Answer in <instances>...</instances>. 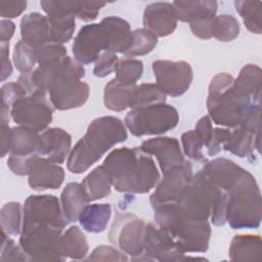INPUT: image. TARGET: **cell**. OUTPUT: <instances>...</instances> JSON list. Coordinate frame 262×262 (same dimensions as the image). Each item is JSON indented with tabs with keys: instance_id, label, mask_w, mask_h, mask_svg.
I'll use <instances>...</instances> for the list:
<instances>
[{
	"instance_id": "cell-3",
	"label": "cell",
	"mask_w": 262,
	"mask_h": 262,
	"mask_svg": "<svg viewBox=\"0 0 262 262\" xmlns=\"http://www.w3.org/2000/svg\"><path fill=\"white\" fill-rule=\"evenodd\" d=\"M156 224L185 253H204L209 248L211 226L208 220H195L185 216L176 203L160 204L152 207Z\"/></svg>"
},
{
	"instance_id": "cell-32",
	"label": "cell",
	"mask_w": 262,
	"mask_h": 262,
	"mask_svg": "<svg viewBox=\"0 0 262 262\" xmlns=\"http://www.w3.org/2000/svg\"><path fill=\"white\" fill-rule=\"evenodd\" d=\"M81 184L90 201H96L107 196L111 193L113 186L111 177L102 165L93 169L83 179Z\"/></svg>"
},
{
	"instance_id": "cell-7",
	"label": "cell",
	"mask_w": 262,
	"mask_h": 262,
	"mask_svg": "<svg viewBox=\"0 0 262 262\" xmlns=\"http://www.w3.org/2000/svg\"><path fill=\"white\" fill-rule=\"evenodd\" d=\"M62 229L43 224L23 227L19 245L34 261H64L61 247Z\"/></svg>"
},
{
	"instance_id": "cell-42",
	"label": "cell",
	"mask_w": 262,
	"mask_h": 262,
	"mask_svg": "<svg viewBox=\"0 0 262 262\" xmlns=\"http://www.w3.org/2000/svg\"><path fill=\"white\" fill-rule=\"evenodd\" d=\"M1 241V261H27L30 260L21 247H18L13 239L8 237V234L2 231Z\"/></svg>"
},
{
	"instance_id": "cell-43",
	"label": "cell",
	"mask_w": 262,
	"mask_h": 262,
	"mask_svg": "<svg viewBox=\"0 0 262 262\" xmlns=\"http://www.w3.org/2000/svg\"><path fill=\"white\" fill-rule=\"evenodd\" d=\"M118 62H119V59L115 52H112V51L102 52L95 60V66L93 68L94 76L98 78H103L108 76L111 73L116 71Z\"/></svg>"
},
{
	"instance_id": "cell-13",
	"label": "cell",
	"mask_w": 262,
	"mask_h": 262,
	"mask_svg": "<svg viewBox=\"0 0 262 262\" xmlns=\"http://www.w3.org/2000/svg\"><path fill=\"white\" fill-rule=\"evenodd\" d=\"M152 71L157 85L166 95L172 97L184 94L193 79L190 64L183 60H156L152 62Z\"/></svg>"
},
{
	"instance_id": "cell-8",
	"label": "cell",
	"mask_w": 262,
	"mask_h": 262,
	"mask_svg": "<svg viewBox=\"0 0 262 262\" xmlns=\"http://www.w3.org/2000/svg\"><path fill=\"white\" fill-rule=\"evenodd\" d=\"M179 122L177 110L166 103L132 108L124 123L134 136L158 135L175 128Z\"/></svg>"
},
{
	"instance_id": "cell-51",
	"label": "cell",
	"mask_w": 262,
	"mask_h": 262,
	"mask_svg": "<svg viewBox=\"0 0 262 262\" xmlns=\"http://www.w3.org/2000/svg\"><path fill=\"white\" fill-rule=\"evenodd\" d=\"M230 134L229 129H223V128H215L213 130L212 139L210 141V144L208 145V155L209 156H215L221 150V145L226 141Z\"/></svg>"
},
{
	"instance_id": "cell-4",
	"label": "cell",
	"mask_w": 262,
	"mask_h": 262,
	"mask_svg": "<svg viewBox=\"0 0 262 262\" xmlns=\"http://www.w3.org/2000/svg\"><path fill=\"white\" fill-rule=\"evenodd\" d=\"M233 80L227 73L217 74L211 80L207 98L209 118L215 124L229 128L242 125L260 106V103L237 95L232 90Z\"/></svg>"
},
{
	"instance_id": "cell-5",
	"label": "cell",
	"mask_w": 262,
	"mask_h": 262,
	"mask_svg": "<svg viewBox=\"0 0 262 262\" xmlns=\"http://www.w3.org/2000/svg\"><path fill=\"white\" fill-rule=\"evenodd\" d=\"M225 221L233 229L257 228L261 222V193L254 176L249 173L227 192Z\"/></svg>"
},
{
	"instance_id": "cell-16",
	"label": "cell",
	"mask_w": 262,
	"mask_h": 262,
	"mask_svg": "<svg viewBox=\"0 0 262 262\" xmlns=\"http://www.w3.org/2000/svg\"><path fill=\"white\" fill-rule=\"evenodd\" d=\"M201 172L212 184L226 192L230 191L250 173L234 162L224 158L207 162Z\"/></svg>"
},
{
	"instance_id": "cell-55",
	"label": "cell",
	"mask_w": 262,
	"mask_h": 262,
	"mask_svg": "<svg viewBox=\"0 0 262 262\" xmlns=\"http://www.w3.org/2000/svg\"><path fill=\"white\" fill-rule=\"evenodd\" d=\"M9 126L7 122L1 121V157L4 158L9 152Z\"/></svg>"
},
{
	"instance_id": "cell-29",
	"label": "cell",
	"mask_w": 262,
	"mask_h": 262,
	"mask_svg": "<svg viewBox=\"0 0 262 262\" xmlns=\"http://www.w3.org/2000/svg\"><path fill=\"white\" fill-rule=\"evenodd\" d=\"M112 215L110 204L88 205L79 217L83 229L91 233H100L105 230Z\"/></svg>"
},
{
	"instance_id": "cell-30",
	"label": "cell",
	"mask_w": 262,
	"mask_h": 262,
	"mask_svg": "<svg viewBox=\"0 0 262 262\" xmlns=\"http://www.w3.org/2000/svg\"><path fill=\"white\" fill-rule=\"evenodd\" d=\"M177 20L190 23L206 15H216V1H174L172 2Z\"/></svg>"
},
{
	"instance_id": "cell-45",
	"label": "cell",
	"mask_w": 262,
	"mask_h": 262,
	"mask_svg": "<svg viewBox=\"0 0 262 262\" xmlns=\"http://www.w3.org/2000/svg\"><path fill=\"white\" fill-rule=\"evenodd\" d=\"M25 96L27 93L17 82L5 84L1 88V107L10 111L12 104Z\"/></svg>"
},
{
	"instance_id": "cell-34",
	"label": "cell",
	"mask_w": 262,
	"mask_h": 262,
	"mask_svg": "<svg viewBox=\"0 0 262 262\" xmlns=\"http://www.w3.org/2000/svg\"><path fill=\"white\" fill-rule=\"evenodd\" d=\"M166 102V94L157 84L144 83L136 86L131 101V110Z\"/></svg>"
},
{
	"instance_id": "cell-10",
	"label": "cell",
	"mask_w": 262,
	"mask_h": 262,
	"mask_svg": "<svg viewBox=\"0 0 262 262\" xmlns=\"http://www.w3.org/2000/svg\"><path fill=\"white\" fill-rule=\"evenodd\" d=\"M146 224L144 220L137 218L132 214H125L121 220L116 219L110 239L116 244L120 250L131 257V260L142 261L147 260L144 251L145 229Z\"/></svg>"
},
{
	"instance_id": "cell-28",
	"label": "cell",
	"mask_w": 262,
	"mask_h": 262,
	"mask_svg": "<svg viewBox=\"0 0 262 262\" xmlns=\"http://www.w3.org/2000/svg\"><path fill=\"white\" fill-rule=\"evenodd\" d=\"M49 20L50 43L60 44L68 42L75 32V17L72 12L63 10H53L47 14Z\"/></svg>"
},
{
	"instance_id": "cell-36",
	"label": "cell",
	"mask_w": 262,
	"mask_h": 262,
	"mask_svg": "<svg viewBox=\"0 0 262 262\" xmlns=\"http://www.w3.org/2000/svg\"><path fill=\"white\" fill-rule=\"evenodd\" d=\"M1 230L8 235L20 234L21 224V206L17 202L6 203L0 212Z\"/></svg>"
},
{
	"instance_id": "cell-2",
	"label": "cell",
	"mask_w": 262,
	"mask_h": 262,
	"mask_svg": "<svg viewBox=\"0 0 262 262\" xmlns=\"http://www.w3.org/2000/svg\"><path fill=\"white\" fill-rule=\"evenodd\" d=\"M127 136L126 127L120 119L112 116L94 119L71 150L68 169L75 174L85 172L114 145L125 141Z\"/></svg>"
},
{
	"instance_id": "cell-25",
	"label": "cell",
	"mask_w": 262,
	"mask_h": 262,
	"mask_svg": "<svg viewBox=\"0 0 262 262\" xmlns=\"http://www.w3.org/2000/svg\"><path fill=\"white\" fill-rule=\"evenodd\" d=\"M40 134L29 128L18 126L9 131V154L16 156L38 155L40 147Z\"/></svg>"
},
{
	"instance_id": "cell-44",
	"label": "cell",
	"mask_w": 262,
	"mask_h": 262,
	"mask_svg": "<svg viewBox=\"0 0 262 262\" xmlns=\"http://www.w3.org/2000/svg\"><path fill=\"white\" fill-rule=\"evenodd\" d=\"M67 55V49L60 44L49 43L37 48V62L39 64L61 59Z\"/></svg>"
},
{
	"instance_id": "cell-33",
	"label": "cell",
	"mask_w": 262,
	"mask_h": 262,
	"mask_svg": "<svg viewBox=\"0 0 262 262\" xmlns=\"http://www.w3.org/2000/svg\"><path fill=\"white\" fill-rule=\"evenodd\" d=\"M62 253L66 258L75 260L84 259L88 253V243L82 230L74 225L61 234Z\"/></svg>"
},
{
	"instance_id": "cell-15",
	"label": "cell",
	"mask_w": 262,
	"mask_h": 262,
	"mask_svg": "<svg viewBox=\"0 0 262 262\" xmlns=\"http://www.w3.org/2000/svg\"><path fill=\"white\" fill-rule=\"evenodd\" d=\"M144 251L148 261H182L186 259L172 238L152 223L146 224Z\"/></svg>"
},
{
	"instance_id": "cell-27",
	"label": "cell",
	"mask_w": 262,
	"mask_h": 262,
	"mask_svg": "<svg viewBox=\"0 0 262 262\" xmlns=\"http://www.w3.org/2000/svg\"><path fill=\"white\" fill-rule=\"evenodd\" d=\"M136 84L127 85L112 79L104 87L103 101L106 108L114 112H122L130 107Z\"/></svg>"
},
{
	"instance_id": "cell-54",
	"label": "cell",
	"mask_w": 262,
	"mask_h": 262,
	"mask_svg": "<svg viewBox=\"0 0 262 262\" xmlns=\"http://www.w3.org/2000/svg\"><path fill=\"white\" fill-rule=\"evenodd\" d=\"M15 26L9 19H2L0 25V41L1 43L9 42L11 37L13 36Z\"/></svg>"
},
{
	"instance_id": "cell-40",
	"label": "cell",
	"mask_w": 262,
	"mask_h": 262,
	"mask_svg": "<svg viewBox=\"0 0 262 262\" xmlns=\"http://www.w3.org/2000/svg\"><path fill=\"white\" fill-rule=\"evenodd\" d=\"M13 62L21 74L31 73L37 62V49L23 40L18 41L13 50Z\"/></svg>"
},
{
	"instance_id": "cell-41",
	"label": "cell",
	"mask_w": 262,
	"mask_h": 262,
	"mask_svg": "<svg viewBox=\"0 0 262 262\" xmlns=\"http://www.w3.org/2000/svg\"><path fill=\"white\" fill-rule=\"evenodd\" d=\"M181 142L184 154L189 159H192L194 161L204 160V155L202 152L204 143L194 130H189L183 133L181 136Z\"/></svg>"
},
{
	"instance_id": "cell-22",
	"label": "cell",
	"mask_w": 262,
	"mask_h": 262,
	"mask_svg": "<svg viewBox=\"0 0 262 262\" xmlns=\"http://www.w3.org/2000/svg\"><path fill=\"white\" fill-rule=\"evenodd\" d=\"M48 17L39 12L26 14L20 20L21 40L36 49L50 43Z\"/></svg>"
},
{
	"instance_id": "cell-24",
	"label": "cell",
	"mask_w": 262,
	"mask_h": 262,
	"mask_svg": "<svg viewBox=\"0 0 262 262\" xmlns=\"http://www.w3.org/2000/svg\"><path fill=\"white\" fill-rule=\"evenodd\" d=\"M61 209L68 223L79 220L83 210L91 202L82 184L71 182L67 184L60 195Z\"/></svg>"
},
{
	"instance_id": "cell-31",
	"label": "cell",
	"mask_w": 262,
	"mask_h": 262,
	"mask_svg": "<svg viewBox=\"0 0 262 262\" xmlns=\"http://www.w3.org/2000/svg\"><path fill=\"white\" fill-rule=\"evenodd\" d=\"M102 20L111 34L110 51L125 54L132 42V32L129 24L119 16H107Z\"/></svg>"
},
{
	"instance_id": "cell-14",
	"label": "cell",
	"mask_w": 262,
	"mask_h": 262,
	"mask_svg": "<svg viewBox=\"0 0 262 262\" xmlns=\"http://www.w3.org/2000/svg\"><path fill=\"white\" fill-rule=\"evenodd\" d=\"M163 174V179L150 195L151 207L177 202L193 176L191 165L187 161L172 167Z\"/></svg>"
},
{
	"instance_id": "cell-38",
	"label": "cell",
	"mask_w": 262,
	"mask_h": 262,
	"mask_svg": "<svg viewBox=\"0 0 262 262\" xmlns=\"http://www.w3.org/2000/svg\"><path fill=\"white\" fill-rule=\"evenodd\" d=\"M239 34V24L235 17L229 14L215 16L213 24V37L221 42L234 40Z\"/></svg>"
},
{
	"instance_id": "cell-1",
	"label": "cell",
	"mask_w": 262,
	"mask_h": 262,
	"mask_svg": "<svg viewBox=\"0 0 262 262\" xmlns=\"http://www.w3.org/2000/svg\"><path fill=\"white\" fill-rule=\"evenodd\" d=\"M102 166L107 171L116 190L129 193H146L160 180L152 158L140 147L114 149Z\"/></svg>"
},
{
	"instance_id": "cell-47",
	"label": "cell",
	"mask_w": 262,
	"mask_h": 262,
	"mask_svg": "<svg viewBox=\"0 0 262 262\" xmlns=\"http://www.w3.org/2000/svg\"><path fill=\"white\" fill-rule=\"evenodd\" d=\"M104 5V2L77 1L75 15L84 21H91L96 18L100 8H102Z\"/></svg>"
},
{
	"instance_id": "cell-19",
	"label": "cell",
	"mask_w": 262,
	"mask_h": 262,
	"mask_svg": "<svg viewBox=\"0 0 262 262\" xmlns=\"http://www.w3.org/2000/svg\"><path fill=\"white\" fill-rule=\"evenodd\" d=\"M140 148L148 155L156 156L162 172L185 162L177 139L172 137H157L145 140Z\"/></svg>"
},
{
	"instance_id": "cell-49",
	"label": "cell",
	"mask_w": 262,
	"mask_h": 262,
	"mask_svg": "<svg viewBox=\"0 0 262 262\" xmlns=\"http://www.w3.org/2000/svg\"><path fill=\"white\" fill-rule=\"evenodd\" d=\"M37 157H40V156H38V155H32V156L10 155L7 160V166L16 175H19V176L28 175L31 165Z\"/></svg>"
},
{
	"instance_id": "cell-12",
	"label": "cell",
	"mask_w": 262,
	"mask_h": 262,
	"mask_svg": "<svg viewBox=\"0 0 262 262\" xmlns=\"http://www.w3.org/2000/svg\"><path fill=\"white\" fill-rule=\"evenodd\" d=\"M43 224L63 229L68 224L61 205L51 194L30 195L24 205L23 227Z\"/></svg>"
},
{
	"instance_id": "cell-9",
	"label": "cell",
	"mask_w": 262,
	"mask_h": 262,
	"mask_svg": "<svg viewBox=\"0 0 262 262\" xmlns=\"http://www.w3.org/2000/svg\"><path fill=\"white\" fill-rule=\"evenodd\" d=\"M52 113V104L45 90L18 99L10 108V116L16 124L38 133L44 131L51 123Z\"/></svg>"
},
{
	"instance_id": "cell-18",
	"label": "cell",
	"mask_w": 262,
	"mask_h": 262,
	"mask_svg": "<svg viewBox=\"0 0 262 262\" xmlns=\"http://www.w3.org/2000/svg\"><path fill=\"white\" fill-rule=\"evenodd\" d=\"M29 185L35 190L58 188L64 180V170L48 159L37 157L29 171Z\"/></svg>"
},
{
	"instance_id": "cell-17",
	"label": "cell",
	"mask_w": 262,
	"mask_h": 262,
	"mask_svg": "<svg viewBox=\"0 0 262 262\" xmlns=\"http://www.w3.org/2000/svg\"><path fill=\"white\" fill-rule=\"evenodd\" d=\"M143 26L157 38L172 34L177 27V17L172 3L156 2L148 4L143 12Z\"/></svg>"
},
{
	"instance_id": "cell-11",
	"label": "cell",
	"mask_w": 262,
	"mask_h": 262,
	"mask_svg": "<svg viewBox=\"0 0 262 262\" xmlns=\"http://www.w3.org/2000/svg\"><path fill=\"white\" fill-rule=\"evenodd\" d=\"M111 34L108 28L101 20L82 27L74 39L73 54L81 64H89L97 59L102 50L110 51Z\"/></svg>"
},
{
	"instance_id": "cell-21",
	"label": "cell",
	"mask_w": 262,
	"mask_h": 262,
	"mask_svg": "<svg viewBox=\"0 0 262 262\" xmlns=\"http://www.w3.org/2000/svg\"><path fill=\"white\" fill-rule=\"evenodd\" d=\"M40 137L39 156H46L56 164L63 163L71 150V135L61 128H50L41 133Z\"/></svg>"
},
{
	"instance_id": "cell-23",
	"label": "cell",
	"mask_w": 262,
	"mask_h": 262,
	"mask_svg": "<svg viewBox=\"0 0 262 262\" xmlns=\"http://www.w3.org/2000/svg\"><path fill=\"white\" fill-rule=\"evenodd\" d=\"M232 90L239 96L260 103L261 69L257 64H246L233 80Z\"/></svg>"
},
{
	"instance_id": "cell-6",
	"label": "cell",
	"mask_w": 262,
	"mask_h": 262,
	"mask_svg": "<svg viewBox=\"0 0 262 262\" xmlns=\"http://www.w3.org/2000/svg\"><path fill=\"white\" fill-rule=\"evenodd\" d=\"M85 69L76 59L67 56L62 70L48 89L49 100L54 108L67 111L82 106L89 97V86L81 81Z\"/></svg>"
},
{
	"instance_id": "cell-46",
	"label": "cell",
	"mask_w": 262,
	"mask_h": 262,
	"mask_svg": "<svg viewBox=\"0 0 262 262\" xmlns=\"http://www.w3.org/2000/svg\"><path fill=\"white\" fill-rule=\"evenodd\" d=\"M88 261H126L128 257L123 252H119L117 249L111 246L101 245L96 247L90 256L87 258Z\"/></svg>"
},
{
	"instance_id": "cell-48",
	"label": "cell",
	"mask_w": 262,
	"mask_h": 262,
	"mask_svg": "<svg viewBox=\"0 0 262 262\" xmlns=\"http://www.w3.org/2000/svg\"><path fill=\"white\" fill-rule=\"evenodd\" d=\"M216 15H206L189 23L192 34L200 39H210L213 37V24Z\"/></svg>"
},
{
	"instance_id": "cell-39",
	"label": "cell",
	"mask_w": 262,
	"mask_h": 262,
	"mask_svg": "<svg viewBox=\"0 0 262 262\" xmlns=\"http://www.w3.org/2000/svg\"><path fill=\"white\" fill-rule=\"evenodd\" d=\"M116 79L127 85H134L143 73V63L139 59L126 57L119 60L116 68Z\"/></svg>"
},
{
	"instance_id": "cell-53",
	"label": "cell",
	"mask_w": 262,
	"mask_h": 262,
	"mask_svg": "<svg viewBox=\"0 0 262 262\" xmlns=\"http://www.w3.org/2000/svg\"><path fill=\"white\" fill-rule=\"evenodd\" d=\"M1 81H5L12 73L11 62L9 60V42L1 43Z\"/></svg>"
},
{
	"instance_id": "cell-52",
	"label": "cell",
	"mask_w": 262,
	"mask_h": 262,
	"mask_svg": "<svg viewBox=\"0 0 262 262\" xmlns=\"http://www.w3.org/2000/svg\"><path fill=\"white\" fill-rule=\"evenodd\" d=\"M213 130L214 128L212 126V121L208 116L201 118L195 125L194 131L198 133V135L200 136L204 143V146L206 147H208V145L210 144L213 135Z\"/></svg>"
},
{
	"instance_id": "cell-26",
	"label": "cell",
	"mask_w": 262,
	"mask_h": 262,
	"mask_svg": "<svg viewBox=\"0 0 262 262\" xmlns=\"http://www.w3.org/2000/svg\"><path fill=\"white\" fill-rule=\"evenodd\" d=\"M261 237L254 234L235 235L229 246L228 256L232 261H257L261 258Z\"/></svg>"
},
{
	"instance_id": "cell-50",
	"label": "cell",
	"mask_w": 262,
	"mask_h": 262,
	"mask_svg": "<svg viewBox=\"0 0 262 262\" xmlns=\"http://www.w3.org/2000/svg\"><path fill=\"white\" fill-rule=\"evenodd\" d=\"M27 7V1H0V13L2 18H13L23 13Z\"/></svg>"
},
{
	"instance_id": "cell-20",
	"label": "cell",
	"mask_w": 262,
	"mask_h": 262,
	"mask_svg": "<svg viewBox=\"0 0 262 262\" xmlns=\"http://www.w3.org/2000/svg\"><path fill=\"white\" fill-rule=\"evenodd\" d=\"M222 146L239 158L253 156L254 150L259 151L260 147V126L242 124L235 127L234 130H230V134Z\"/></svg>"
},
{
	"instance_id": "cell-35",
	"label": "cell",
	"mask_w": 262,
	"mask_h": 262,
	"mask_svg": "<svg viewBox=\"0 0 262 262\" xmlns=\"http://www.w3.org/2000/svg\"><path fill=\"white\" fill-rule=\"evenodd\" d=\"M236 11L242 16L247 29L255 34H261L262 16L261 1H235Z\"/></svg>"
},
{
	"instance_id": "cell-37",
	"label": "cell",
	"mask_w": 262,
	"mask_h": 262,
	"mask_svg": "<svg viewBox=\"0 0 262 262\" xmlns=\"http://www.w3.org/2000/svg\"><path fill=\"white\" fill-rule=\"evenodd\" d=\"M158 38L145 29L132 31V42L125 55L127 57L141 56L149 53L157 45Z\"/></svg>"
}]
</instances>
